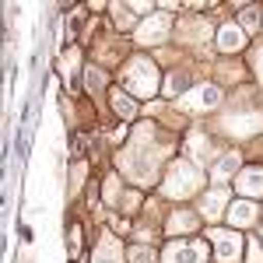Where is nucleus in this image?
Masks as SVG:
<instances>
[{"label": "nucleus", "mask_w": 263, "mask_h": 263, "mask_svg": "<svg viewBox=\"0 0 263 263\" xmlns=\"http://www.w3.org/2000/svg\"><path fill=\"white\" fill-rule=\"evenodd\" d=\"M224 218H228L232 228H249V224L260 221V207H256L253 200H235V203H228Z\"/></svg>", "instance_id": "obj_7"}, {"label": "nucleus", "mask_w": 263, "mask_h": 263, "mask_svg": "<svg viewBox=\"0 0 263 263\" xmlns=\"http://www.w3.org/2000/svg\"><path fill=\"white\" fill-rule=\"evenodd\" d=\"M109 11H112L116 25H130V18H126V7H120V4H109Z\"/></svg>", "instance_id": "obj_20"}, {"label": "nucleus", "mask_w": 263, "mask_h": 263, "mask_svg": "<svg viewBox=\"0 0 263 263\" xmlns=\"http://www.w3.org/2000/svg\"><path fill=\"white\" fill-rule=\"evenodd\" d=\"M123 84L137 95V99H151L158 91V67L147 60V57H134V60L123 67Z\"/></svg>", "instance_id": "obj_2"}, {"label": "nucleus", "mask_w": 263, "mask_h": 263, "mask_svg": "<svg viewBox=\"0 0 263 263\" xmlns=\"http://www.w3.org/2000/svg\"><path fill=\"white\" fill-rule=\"evenodd\" d=\"M102 84V74H99V67H88V88H99Z\"/></svg>", "instance_id": "obj_21"}, {"label": "nucleus", "mask_w": 263, "mask_h": 263, "mask_svg": "<svg viewBox=\"0 0 263 263\" xmlns=\"http://www.w3.org/2000/svg\"><path fill=\"white\" fill-rule=\"evenodd\" d=\"M218 102H221V91L214 88V84H200V88H193L186 99L179 102L182 109H193V112H207V109H218Z\"/></svg>", "instance_id": "obj_6"}, {"label": "nucleus", "mask_w": 263, "mask_h": 263, "mask_svg": "<svg viewBox=\"0 0 263 263\" xmlns=\"http://www.w3.org/2000/svg\"><path fill=\"white\" fill-rule=\"evenodd\" d=\"M168 28H172L168 14H147V21L137 28V46H158V42H165L168 39Z\"/></svg>", "instance_id": "obj_5"}, {"label": "nucleus", "mask_w": 263, "mask_h": 263, "mask_svg": "<svg viewBox=\"0 0 263 263\" xmlns=\"http://www.w3.org/2000/svg\"><path fill=\"white\" fill-rule=\"evenodd\" d=\"M235 190L242 193L246 200H256V197H263V168H260V165L242 168V172H239V179H235Z\"/></svg>", "instance_id": "obj_9"}, {"label": "nucleus", "mask_w": 263, "mask_h": 263, "mask_svg": "<svg viewBox=\"0 0 263 263\" xmlns=\"http://www.w3.org/2000/svg\"><path fill=\"white\" fill-rule=\"evenodd\" d=\"M207 239L214 246V260L218 263H239L242 260V235L232 228H211Z\"/></svg>", "instance_id": "obj_3"}, {"label": "nucleus", "mask_w": 263, "mask_h": 263, "mask_svg": "<svg viewBox=\"0 0 263 263\" xmlns=\"http://www.w3.org/2000/svg\"><path fill=\"white\" fill-rule=\"evenodd\" d=\"M242 46H246V35L239 25H221L218 28V49L221 53H242Z\"/></svg>", "instance_id": "obj_10"}, {"label": "nucleus", "mask_w": 263, "mask_h": 263, "mask_svg": "<svg viewBox=\"0 0 263 263\" xmlns=\"http://www.w3.org/2000/svg\"><path fill=\"white\" fill-rule=\"evenodd\" d=\"M207 246L200 239H172L162 253V263H207Z\"/></svg>", "instance_id": "obj_4"}, {"label": "nucleus", "mask_w": 263, "mask_h": 263, "mask_svg": "<svg viewBox=\"0 0 263 263\" xmlns=\"http://www.w3.org/2000/svg\"><path fill=\"white\" fill-rule=\"evenodd\" d=\"M239 162H242V155H235V151H232V155H221V158H218V165H214V172H211V179L221 186L224 179H232V176L239 172Z\"/></svg>", "instance_id": "obj_11"}, {"label": "nucleus", "mask_w": 263, "mask_h": 263, "mask_svg": "<svg viewBox=\"0 0 263 263\" xmlns=\"http://www.w3.org/2000/svg\"><path fill=\"white\" fill-rule=\"evenodd\" d=\"M228 190L224 186H214L211 193H203V200H200V214H203V221H218L224 211H228Z\"/></svg>", "instance_id": "obj_8"}, {"label": "nucleus", "mask_w": 263, "mask_h": 263, "mask_svg": "<svg viewBox=\"0 0 263 263\" xmlns=\"http://www.w3.org/2000/svg\"><path fill=\"white\" fill-rule=\"evenodd\" d=\"M239 28H242V35H246V32H253V35H256V32L263 28L260 7H246V11H242V25H239Z\"/></svg>", "instance_id": "obj_14"}, {"label": "nucleus", "mask_w": 263, "mask_h": 263, "mask_svg": "<svg viewBox=\"0 0 263 263\" xmlns=\"http://www.w3.org/2000/svg\"><path fill=\"white\" fill-rule=\"evenodd\" d=\"M200 182H203V172L197 168V165L176 158V162L168 165V176H165V182H162V193L182 200V197H193V193L200 190Z\"/></svg>", "instance_id": "obj_1"}, {"label": "nucleus", "mask_w": 263, "mask_h": 263, "mask_svg": "<svg viewBox=\"0 0 263 263\" xmlns=\"http://www.w3.org/2000/svg\"><path fill=\"white\" fill-rule=\"evenodd\" d=\"M253 67H256V81H260V88H263V42L253 49Z\"/></svg>", "instance_id": "obj_19"}, {"label": "nucleus", "mask_w": 263, "mask_h": 263, "mask_svg": "<svg viewBox=\"0 0 263 263\" xmlns=\"http://www.w3.org/2000/svg\"><path fill=\"white\" fill-rule=\"evenodd\" d=\"M182 88H186V74H172V78L165 81V95H179Z\"/></svg>", "instance_id": "obj_15"}, {"label": "nucleus", "mask_w": 263, "mask_h": 263, "mask_svg": "<svg viewBox=\"0 0 263 263\" xmlns=\"http://www.w3.org/2000/svg\"><path fill=\"white\" fill-rule=\"evenodd\" d=\"M197 214H186V211H172V218H168V232L176 235V239H182V232H193L197 228Z\"/></svg>", "instance_id": "obj_12"}, {"label": "nucleus", "mask_w": 263, "mask_h": 263, "mask_svg": "<svg viewBox=\"0 0 263 263\" xmlns=\"http://www.w3.org/2000/svg\"><path fill=\"white\" fill-rule=\"evenodd\" d=\"M67 253L78 256L81 253V224H70V242H67Z\"/></svg>", "instance_id": "obj_16"}, {"label": "nucleus", "mask_w": 263, "mask_h": 263, "mask_svg": "<svg viewBox=\"0 0 263 263\" xmlns=\"http://www.w3.org/2000/svg\"><path fill=\"white\" fill-rule=\"evenodd\" d=\"M130 263H158V260H155V253H151V249L137 246V249H130Z\"/></svg>", "instance_id": "obj_18"}, {"label": "nucleus", "mask_w": 263, "mask_h": 263, "mask_svg": "<svg viewBox=\"0 0 263 263\" xmlns=\"http://www.w3.org/2000/svg\"><path fill=\"white\" fill-rule=\"evenodd\" d=\"M246 263H263V246H260V239H249V249H246Z\"/></svg>", "instance_id": "obj_17"}, {"label": "nucleus", "mask_w": 263, "mask_h": 263, "mask_svg": "<svg viewBox=\"0 0 263 263\" xmlns=\"http://www.w3.org/2000/svg\"><path fill=\"white\" fill-rule=\"evenodd\" d=\"M112 109H116V116H123V120H130V116L137 112V102L130 99L126 91H120V88H112Z\"/></svg>", "instance_id": "obj_13"}]
</instances>
